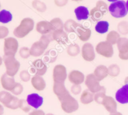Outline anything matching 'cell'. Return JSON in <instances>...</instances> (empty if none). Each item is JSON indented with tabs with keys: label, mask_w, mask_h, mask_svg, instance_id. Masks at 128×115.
I'll return each mask as SVG.
<instances>
[{
	"label": "cell",
	"mask_w": 128,
	"mask_h": 115,
	"mask_svg": "<svg viewBox=\"0 0 128 115\" xmlns=\"http://www.w3.org/2000/svg\"><path fill=\"white\" fill-rule=\"evenodd\" d=\"M53 91L55 94L58 98L59 100H61L70 94V92L66 89L64 83H60V82H54L53 84Z\"/></svg>",
	"instance_id": "obj_13"
},
{
	"label": "cell",
	"mask_w": 128,
	"mask_h": 115,
	"mask_svg": "<svg viewBox=\"0 0 128 115\" xmlns=\"http://www.w3.org/2000/svg\"><path fill=\"white\" fill-rule=\"evenodd\" d=\"M34 22L33 20L30 18H24L21 23L14 30L13 34L16 37L22 38L28 34L34 28Z\"/></svg>",
	"instance_id": "obj_1"
},
{
	"label": "cell",
	"mask_w": 128,
	"mask_h": 115,
	"mask_svg": "<svg viewBox=\"0 0 128 115\" xmlns=\"http://www.w3.org/2000/svg\"><path fill=\"white\" fill-rule=\"evenodd\" d=\"M93 74L95 77L100 81L104 79L108 75H109L108 68L104 65H100L96 67Z\"/></svg>",
	"instance_id": "obj_24"
},
{
	"label": "cell",
	"mask_w": 128,
	"mask_h": 115,
	"mask_svg": "<svg viewBox=\"0 0 128 115\" xmlns=\"http://www.w3.org/2000/svg\"><path fill=\"white\" fill-rule=\"evenodd\" d=\"M20 108L26 112H28L31 110V106L25 100H20Z\"/></svg>",
	"instance_id": "obj_41"
},
{
	"label": "cell",
	"mask_w": 128,
	"mask_h": 115,
	"mask_svg": "<svg viewBox=\"0 0 128 115\" xmlns=\"http://www.w3.org/2000/svg\"><path fill=\"white\" fill-rule=\"evenodd\" d=\"M20 100H19L18 98L15 97V96H13L11 101L5 106L8 108L12 109V110H16V109L20 108Z\"/></svg>",
	"instance_id": "obj_40"
},
{
	"label": "cell",
	"mask_w": 128,
	"mask_h": 115,
	"mask_svg": "<svg viewBox=\"0 0 128 115\" xmlns=\"http://www.w3.org/2000/svg\"><path fill=\"white\" fill-rule=\"evenodd\" d=\"M102 104L104 106L108 112L111 114L117 112V103L114 99L111 96H106Z\"/></svg>",
	"instance_id": "obj_18"
},
{
	"label": "cell",
	"mask_w": 128,
	"mask_h": 115,
	"mask_svg": "<svg viewBox=\"0 0 128 115\" xmlns=\"http://www.w3.org/2000/svg\"><path fill=\"white\" fill-rule=\"evenodd\" d=\"M53 32V31H52ZM52 32H50V33L43 34L40 38V40H39V42L41 44L42 46L46 50L48 45L50 44V42L53 41V36H52Z\"/></svg>",
	"instance_id": "obj_30"
},
{
	"label": "cell",
	"mask_w": 128,
	"mask_h": 115,
	"mask_svg": "<svg viewBox=\"0 0 128 115\" xmlns=\"http://www.w3.org/2000/svg\"><path fill=\"white\" fill-rule=\"evenodd\" d=\"M58 58V53L55 50H51L46 52L44 55V60L48 63H52L56 61Z\"/></svg>",
	"instance_id": "obj_29"
},
{
	"label": "cell",
	"mask_w": 128,
	"mask_h": 115,
	"mask_svg": "<svg viewBox=\"0 0 128 115\" xmlns=\"http://www.w3.org/2000/svg\"><path fill=\"white\" fill-rule=\"evenodd\" d=\"M0 7H1V4H0Z\"/></svg>",
	"instance_id": "obj_55"
},
{
	"label": "cell",
	"mask_w": 128,
	"mask_h": 115,
	"mask_svg": "<svg viewBox=\"0 0 128 115\" xmlns=\"http://www.w3.org/2000/svg\"><path fill=\"white\" fill-rule=\"evenodd\" d=\"M119 57L122 60H128V39L121 38L117 42Z\"/></svg>",
	"instance_id": "obj_11"
},
{
	"label": "cell",
	"mask_w": 128,
	"mask_h": 115,
	"mask_svg": "<svg viewBox=\"0 0 128 115\" xmlns=\"http://www.w3.org/2000/svg\"><path fill=\"white\" fill-rule=\"evenodd\" d=\"M1 83L2 88L7 91H11L16 85V82H15L14 79L12 76H10L5 72L2 74L1 78Z\"/></svg>",
	"instance_id": "obj_17"
},
{
	"label": "cell",
	"mask_w": 128,
	"mask_h": 115,
	"mask_svg": "<svg viewBox=\"0 0 128 115\" xmlns=\"http://www.w3.org/2000/svg\"><path fill=\"white\" fill-rule=\"evenodd\" d=\"M110 27V24L106 21H100L97 22L95 26L96 32L100 34H104L108 32Z\"/></svg>",
	"instance_id": "obj_28"
},
{
	"label": "cell",
	"mask_w": 128,
	"mask_h": 115,
	"mask_svg": "<svg viewBox=\"0 0 128 115\" xmlns=\"http://www.w3.org/2000/svg\"><path fill=\"white\" fill-rule=\"evenodd\" d=\"M118 30L121 34L126 35L128 34V22L122 21L118 24Z\"/></svg>",
	"instance_id": "obj_38"
},
{
	"label": "cell",
	"mask_w": 128,
	"mask_h": 115,
	"mask_svg": "<svg viewBox=\"0 0 128 115\" xmlns=\"http://www.w3.org/2000/svg\"><path fill=\"white\" fill-rule=\"evenodd\" d=\"M108 10V8L107 4L102 1H98L96 3V7L91 10L90 15L92 21L99 22L102 16L107 12Z\"/></svg>",
	"instance_id": "obj_4"
},
{
	"label": "cell",
	"mask_w": 128,
	"mask_h": 115,
	"mask_svg": "<svg viewBox=\"0 0 128 115\" xmlns=\"http://www.w3.org/2000/svg\"><path fill=\"white\" fill-rule=\"evenodd\" d=\"M108 7V10L111 16L116 18H121L126 16L128 14L126 2L124 1H112Z\"/></svg>",
	"instance_id": "obj_2"
},
{
	"label": "cell",
	"mask_w": 128,
	"mask_h": 115,
	"mask_svg": "<svg viewBox=\"0 0 128 115\" xmlns=\"http://www.w3.org/2000/svg\"><path fill=\"white\" fill-rule=\"evenodd\" d=\"M94 93L90 91L89 90H86L82 92L81 96V102L84 104H88L91 103L94 101Z\"/></svg>",
	"instance_id": "obj_26"
},
{
	"label": "cell",
	"mask_w": 128,
	"mask_h": 115,
	"mask_svg": "<svg viewBox=\"0 0 128 115\" xmlns=\"http://www.w3.org/2000/svg\"><path fill=\"white\" fill-rule=\"evenodd\" d=\"M46 49L41 45L38 41L34 42L31 46V48H30V53H31V56H34V57H38V56H41L44 52Z\"/></svg>",
	"instance_id": "obj_25"
},
{
	"label": "cell",
	"mask_w": 128,
	"mask_h": 115,
	"mask_svg": "<svg viewBox=\"0 0 128 115\" xmlns=\"http://www.w3.org/2000/svg\"><path fill=\"white\" fill-rule=\"evenodd\" d=\"M22 91H23V87H22V84H21L19 82H16L15 86L11 90V92L13 94L20 95L22 92Z\"/></svg>",
	"instance_id": "obj_43"
},
{
	"label": "cell",
	"mask_w": 128,
	"mask_h": 115,
	"mask_svg": "<svg viewBox=\"0 0 128 115\" xmlns=\"http://www.w3.org/2000/svg\"><path fill=\"white\" fill-rule=\"evenodd\" d=\"M74 13L76 14L77 20L79 21H81V20H88L90 16V12L88 9L86 7L83 6H80L75 9Z\"/></svg>",
	"instance_id": "obj_22"
},
{
	"label": "cell",
	"mask_w": 128,
	"mask_h": 115,
	"mask_svg": "<svg viewBox=\"0 0 128 115\" xmlns=\"http://www.w3.org/2000/svg\"><path fill=\"white\" fill-rule=\"evenodd\" d=\"M46 115H54V114H51V113H49V114H46Z\"/></svg>",
	"instance_id": "obj_54"
},
{
	"label": "cell",
	"mask_w": 128,
	"mask_h": 115,
	"mask_svg": "<svg viewBox=\"0 0 128 115\" xmlns=\"http://www.w3.org/2000/svg\"><path fill=\"white\" fill-rule=\"evenodd\" d=\"M96 52L106 58H111L113 56L114 50L112 45L108 41H101L96 47Z\"/></svg>",
	"instance_id": "obj_8"
},
{
	"label": "cell",
	"mask_w": 128,
	"mask_h": 115,
	"mask_svg": "<svg viewBox=\"0 0 128 115\" xmlns=\"http://www.w3.org/2000/svg\"><path fill=\"white\" fill-rule=\"evenodd\" d=\"M18 42L17 40L12 37L8 38L4 40V55L15 56L18 49Z\"/></svg>",
	"instance_id": "obj_7"
},
{
	"label": "cell",
	"mask_w": 128,
	"mask_h": 115,
	"mask_svg": "<svg viewBox=\"0 0 128 115\" xmlns=\"http://www.w3.org/2000/svg\"><path fill=\"white\" fill-rule=\"evenodd\" d=\"M29 115H45V113L43 111H42V110H36L32 111L31 112H30V113L29 114Z\"/></svg>",
	"instance_id": "obj_47"
},
{
	"label": "cell",
	"mask_w": 128,
	"mask_h": 115,
	"mask_svg": "<svg viewBox=\"0 0 128 115\" xmlns=\"http://www.w3.org/2000/svg\"><path fill=\"white\" fill-rule=\"evenodd\" d=\"M31 84L38 91H42L46 88V81L41 76H33L31 79Z\"/></svg>",
	"instance_id": "obj_23"
},
{
	"label": "cell",
	"mask_w": 128,
	"mask_h": 115,
	"mask_svg": "<svg viewBox=\"0 0 128 115\" xmlns=\"http://www.w3.org/2000/svg\"><path fill=\"white\" fill-rule=\"evenodd\" d=\"M60 102L62 110L67 113L74 112L79 108V104L78 101L70 94L61 100Z\"/></svg>",
	"instance_id": "obj_5"
},
{
	"label": "cell",
	"mask_w": 128,
	"mask_h": 115,
	"mask_svg": "<svg viewBox=\"0 0 128 115\" xmlns=\"http://www.w3.org/2000/svg\"><path fill=\"white\" fill-rule=\"evenodd\" d=\"M126 9H127V11L128 12V1L126 2Z\"/></svg>",
	"instance_id": "obj_53"
},
{
	"label": "cell",
	"mask_w": 128,
	"mask_h": 115,
	"mask_svg": "<svg viewBox=\"0 0 128 115\" xmlns=\"http://www.w3.org/2000/svg\"><path fill=\"white\" fill-rule=\"evenodd\" d=\"M20 56L24 59H26L30 57L31 56V53H30V49L27 47H22L20 50Z\"/></svg>",
	"instance_id": "obj_42"
},
{
	"label": "cell",
	"mask_w": 128,
	"mask_h": 115,
	"mask_svg": "<svg viewBox=\"0 0 128 115\" xmlns=\"http://www.w3.org/2000/svg\"><path fill=\"white\" fill-rule=\"evenodd\" d=\"M116 100L121 104L128 103V84H124L116 92Z\"/></svg>",
	"instance_id": "obj_16"
},
{
	"label": "cell",
	"mask_w": 128,
	"mask_h": 115,
	"mask_svg": "<svg viewBox=\"0 0 128 115\" xmlns=\"http://www.w3.org/2000/svg\"><path fill=\"white\" fill-rule=\"evenodd\" d=\"M67 52L70 56H76L80 52V48L76 43H72L69 45L67 48Z\"/></svg>",
	"instance_id": "obj_33"
},
{
	"label": "cell",
	"mask_w": 128,
	"mask_h": 115,
	"mask_svg": "<svg viewBox=\"0 0 128 115\" xmlns=\"http://www.w3.org/2000/svg\"><path fill=\"white\" fill-rule=\"evenodd\" d=\"M51 26H52L53 31L56 30H63L64 29V23L62 20L59 18H56L52 19L50 21Z\"/></svg>",
	"instance_id": "obj_35"
},
{
	"label": "cell",
	"mask_w": 128,
	"mask_h": 115,
	"mask_svg": "<svg viewBox=\"0 0 128 115\" xmlns=\"http://www.w3.org/2000/svg\"><path fill=\"white\" fill-rule=\"evenodd\" d=\"M108 74L112 77L118 76L120 73V68L116 64H111L108 68Z\"/></svg>",
	"instance_id": "obj_36"
},
{
	"label": "cell",
	"mask_w": 128,
	"mask_h": 115,
	"mask_svg": "<svg viewBox=\"0 0 128 115\" xmlns=\"http://www.w3.org/2000/svg\"><path fill=\"white\" fill-rule=\"evenodd\" d=\"M100 82V81L95 77L94 74H90L85 79V84L88 87V90L92 93H96L105 89L104 86H101Z\"/></svg>",
	"instance_id": "obj_6"
},
{
	"label": "cell",
	"mask_w": 128,
	"mask_h": 115,
	"mask_svg": "<svg viewBox=\"0 0 128 115\" xmlns=\"http://www.w3.org/2000/svg\"><path fill=\"white\" fill-rule=\"evenodd\" d=\"M124 82H125V84H128V77H126V79H125Z\"/></svg>",
	"instance_id": "obj_51"
},
{
	"label": "cell",
	"mask_w": 128,
	"mask_h": 115,
	"mask_svg": "<svg viewBox=\"0 0 128 115\" xmlns=\"http://www.w3.org/2000/svg\"><path fill=\"white\" fill-rule=\"evenodd\" d=\"M32 7L40 12H44L46 10V5L41 1H34L32 2Z\"/></svg>",
	"instance_id": "obj_39"
},
{
	"label": "cell",
	"mask_w": 128,
	"mask_h": 115,
	"mask_svg": "<svg viewBox=\"0 0 128 115\" xmlns=\"http://www.w3.org/2000/svg\"><path fill=\"white\" fill-rule=\"evenodd\" d=\"M26 101L31 107L38 109L43 103V98L37 93H32L28 95Z\"/></svg>",
	"instance_id": "obj_14"
},
{
	"label": "cell",
	"mask_w": 128,
	"mask_h": 115,
	"mask_svg": "<svg viewBox=\"0 0 128 115\" xmlns=\"http://www.w3.org/2000/svg\"><path fill=\"white\" fill-rule=\"evenodd\" d=\"M76 33L81 41H87L91 37V31L90 29L86 28L82 25L79 24L76 30Z\"/></svg>",
	"instance_id": "obj_20"
},
{
	"label": "cell",
	"mask_w": 128,
	"mask_h": 115,
	"mask_svg": "<svg viewBox=\"0 0 128 115\" xmlns=\"http://www.w3.org/2000/svg\"><path fill=\"white\" fill-rule=\"evenodd\" d=\"M106 88L104 90H101V91H99V92H96L94 94V100L96 101L97 103L101 104H102V102H103L104 100L106 98Z\"/></svg>",
	"instance_id": "obj_37"
},
{
	"label": "cell",
	"mask_w": 128,
	"mask_h": 115,
	"mask_svg": "<svg viewBox=\"0 0 128 115\" xmlns=\"http://www.w3.org/2000/svg\"><path fill=\"white\" fill-rule=\"evenodd\" d=\"M13 96H12L11 94L7 91H1L0 92V102H2L4 106H6L11 101Z\"/></svg>",
	"instance_id": "obj_34"
},
{
	"label": "cell",
	"mask_w": 128,
	"mask_h": 115,
	"mask_svg": "<svg viewBox=\"0 0 128 115\" xmlns=\"http://www.w3.org/2000/svg\"><path fill=\"white\" fill-rule=\"evenodd\" d=\"M52 78L54 82L64 83L67 78V71L64 66L62 64H58L54 66L52 72Z\"/></svg>",
	"instance_id": "obj_9"
},
{
	"label": "cell",
	"mask_w": 128,
	"mask_h": 115,
	"mask_svg": "<svg viewBox=\"0 0 128 115\" xmlns=\"http://www.w3.org/2000/svg\"><path fill=\"white\" fill-rule=\"evenodd\" d=\"M47 66L42 60H36L32 63L31 71L35 76H42L47 71Z\"/></svg>",
	"instance_id": "obj_10"
},
{
	"label": "cell",
	"mask_w": 128,
	"mask_h": 115,
	"mask_svg": "<svg viewBox=\"0 0 128 115\" xmlns=\"http://www.w3.org/2000/svg\"><path fill=\"white\" fill-rule=\"evenodd\" d=\"M9 34V30L5 26H0V39L5 38Z\"/></svg>",
	"instance_id": "obj_45"
},
{
	"label": "cell",
	"mask_w": 128,
	"mask_h": 115,
	"mask_svg": "<svg viewBox=\"0 0 128 115\" xmlns=\"http://www.w3.org/2000/svg\"><path fill=\"white\" fill-rule=\"evenodd\" d=\"M20 77L21 80L24 82H27V81H30V78H31V75L29 73V72L26 70H23L20 72Z\"/></svg>",
	"instance_id": "obj_44"
},
{
	"label": "cell",
	"mask_w": 128,
	"mask_h": 115,
	"mask_svg": "<svg viewBox=\"0 0 128 115\" xmlns=\"http://www.w3.org/2000/svg\"><path fill=\"white\" fill-rule=\"evenodd\" d=\"M12 14L9 11L2 10L0 11V22L8 23L12 20Z\"/></svg>",
	"instance_id": "obj_32"
},
{
	"label": "cell",
	"mask_w": 128,
	"mask_h": 115,
	"mask_svg": "<svg viewBox=\"0 0 128 115\" xmlns=\"http://www.w3.org/2000/svg\"><path fill=\"white\" fill-rule=\"evenodd\" d=\"M2 60L6 69V73L10 76L13 77L20 69V62L16 60L15 56L11 55H4Z\"/></svg>",
	"instance_id": "obj_3"
},
{
	"label": "cell",
	"mask_w": 128,
	"mask_h": 115,
	"mask_svg": "<svg viewBox=\"0 0 128 115\" xmlns=\"http://www.w3.org/2000/svg\"><path fill=\"white\" fill-rule=\"evenodd\" d=\"M71 92L74 94H79L81 92V86L80 84H73L71 88Z\"/></svg>",
	"instance_id": "obj_46"
},
{
	"label": "cell",
	"mask_w": 128,
	"mask_h": 115,
	"mask_svg": "<svg viewBox=\"0 0 128 115\" xmlns=\"http://www.w3.org/2000/svg\"><path fill=\"white\" fill-rule=\"evenodd\" d=\"M2 58L1 57V56H0V66H1V64H2Z\"/></svg>",
	"instance_id": "obj_52"
},
{
	"label": "cell",
	"mask_w": 128,
	"mask_h": 115,
	"mask_svg": "<svg viewBox=\"0 0 128 115\" xmlns=\"http://www.w3.org/2000/svg\"><path fill=\"white\" fill-rule=\"evenodd\" d=\"M80 24L72 19L68 20L64 24V29L68 32H76V30Z\"/></svg>",
	"instance_id": "obj_27"
},
{
	"label": "cell",
	"mask_w": 128,
	"mask_h": 115,
	"mask_svg": "<svg viewBox=\"0 0 128 115\" xmlns=\"http://www.w3.org/2000/svg\"><path fill=\"white\" fill-rule=\"evenodd\" d=\"M81 54L84 60L87 61H93L96 57L94 48L92 44L90 42H87L82 46Z\"/></svg>",
	"instance_id": "obj_12"
},
{
	"label": "cell",
	"mask_w": 128,
	"mask_h": 115,
	"mask_svg": "<svg viewBox=\"0 0 128 115\" xmlns=\"http://www.w3.org/2000/svg\"><path fill=\"white\" fill-rule=\"evenodd\" d=\"M69 81L73 84H81L85 80L84 75L81 71L72 70L68 75Z\"/></svg>",
	"instance_id": "obj_15"
},
{
	"label": "cell",
	"mask_w": 128,
	"mask_h": 115,
	"mask_svg": "<svg viewBox=\"0 0 128 115\" xmlns=\"http://www.w3.org/2000/svg\"><path fill=\"white\" fill-rule=\"evenodd\" d=\"M68 1H64V0H58V1H55V3L58 6H62L66 4Z\"/></svg>",
	"instance_id": "obj_48"
},
{
	"label": "cell",
	"mask_w": 128,
	"mask_h": 115,
	"mask_svg": "<svg viewBox=\"0 0 128 115\" xmlns=\"http://www.w3.org/2000/svg\"><path fill=\"white\" fill-rule=\"evenodd\" d=\"M36 29V31L42 35L50 33L53 31V29L51 23L47 21H41L38 22Z\"/></svg>",
	"instance_id": "obj_19"
},
{
	"label": "cell",
	"mask_w": 128,
	"mask_h": 115,
	"mask_svg": "<svg viewBox=\"0 0 128 115\" xmlns=\"http://www.w3.org/2000/svg\"><path fill=\"white\" fill-rule=\"evenodd\" d=\"M52 36L53 40L57 41L58 43L62 44H66L69 41L68 36L67 33L63 30H56L52 32Z\"/></svg>",
	"instance_id": "obj_21"
},
{
	"label": "cell",
	"mask_w": 128,
	"mask_h": 115,
	"mask_svg": "<svg viewBox=\"0 0 128 115\" xmlns=\"http://www.w3.org/2000/svg\"><path fill=\"white\" fill-rule=\"evenodd\" d=\"M110 115H122V114L120 112H114V113L111 114Z\"/></svg>",
	"instance_id": "obj_50"
},
{
	"label": "cell",
	"mask_w": 128,
	"mask_h": 115,
	"mask_svg": "<svg viewBox=\"0 0 128 115\" xmlns=\"http://www.w3.org/2000/svg\"><path fill=\"white\" fill-rule=\"evenodd\" d=\"M4 113V108L1 104H0V115H2Z\"/></svg>",
	"instance_id": "obj_49"
},
{
	"label": "cell",
	"mask_w": 128,
	"mask_h": 115,
	"mask_svg": "<svg viewBox=\"0 0 128 115\" xmlns=\"http://www.w3.org/2000/svg\"><path fill=\"white\" fill-rule=\"evenodd\" d=\"M121 38L120 35L117 31H110L107 35L106 37V41L110 42L111 44H116L118 42L119 40Z\"/></svg>",
	"instance_id": "obj_31"
}]
</instances>
